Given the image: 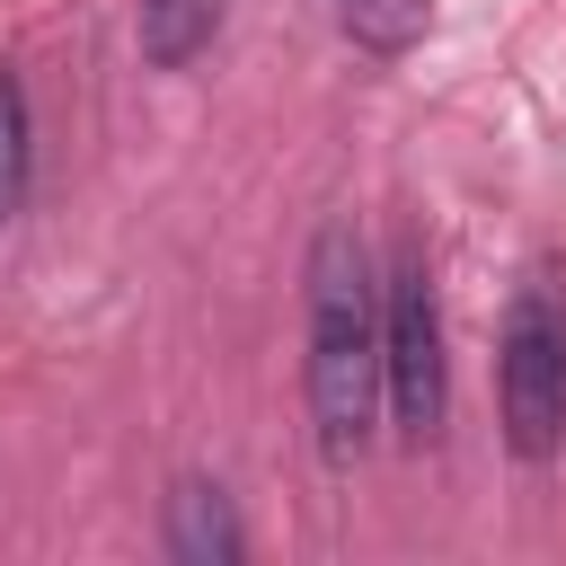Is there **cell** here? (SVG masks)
Listing matches in <instances>:
<instances>
[{
	"instance_id": "6da1fadb",
	"label": "cell",
	"mask_w": 566,
	"mask_h": 566,
	"mask_svg": "<svg viewBox=\"0 0 566 566\" xmlns=\"http://www.w3.org/2000/svg\"><path fill=\"white\" fill-rule=\"evenodd\" d=\"M389 416V345H380V274L354 221L310 239V433L318 460H354Z\"/></svg>"
},
{
	"instance_id": "5b68a950",
	"label": "cell",
	"mask_w": 566,
	"mask_h": 566,
	"mask_svg": "<svg viewBox=\"0 0 566 566\" xmlns=\"http://www.w3.org/2000/svg\"><path fill=\"white\" fill-rule=\"evenodd\" d=\"M221 35V0H133V44L150 71H186Z\"/></svg>"
},
{
	"instance_id": "277c9868",
	"label": "cell",
	"mask_w": 566,
	"mask_h": 566,
	"mask_svg": "<svg viewBox=\"0 0 566 566\" xmlns=\"http://www.w3.org/2000/svg\"><path fill=\"white\" fill-rule=\"evenodd\" d=\"M248 539H239V522H230V495L212 486V478H177L168 486V557H186V566H230Z\"/></svg>"
},
{
	"instance_id": "8992f818",
	"label": "cell",
	"mask_w": 566,
	"mask_h": 566,
	"mask_svg": "<svg viewBox=\"0 0 566 566\" xmlns=\"http://www.w3.org/2000/svg\"><path fill=\"white\" fill-rule=\"evenodd\" d=\"M424 9L433 0H336V27L363 44V53H407L424 35Z\"/></svg>"
},
{
	"instance_id": "7a4b0ae2",
	"label": "cell",
	"mask_w": 566,
	"mask_h": 566,
	"mask_svg": "<svg viewBox=\"0 0 566 566\" xmlns=\"http://www.w3.org/2000/svg\"><path fill=\"white\" fill-rule=\"evenodd\" d=\"M495 407H504V442L513 460H557L566 442V301L548 274H531L504 310L495 336Z\"/></svg>"
},
{
	"instance_id": "52a82bcc",
	"label": "cell",
	"mask_w": 566,
	"mask_h": 566,
	"mask_svg": "<svg viewBox=\"0 0 566 566\" xmlns=\"http://www.w3.org/2000/svg\"><path fill=\"white\" fill-rule=\"evenodd\" d=\"M27 159H35L27 88H18V71L0 62V230H9V221H18V203H27Z\"/></svg>"
},
{
	"instance_id": "3957f363",
	"label": "cell",
	"mask_w": 566,
	"mask_h": 566,
	"mask_svg": "<svg viewBox=\"0 0 566 566\" xmlns=\"http://www.w3.org/2000/svg\"><path fill=\"white\" fill-rule=\"evenodd\" d=\"M380 345H389V424L407 442H433L451 407V363H442V301H433L424 248H398L380 283Z\"/></svg>"
}]
</instances>
